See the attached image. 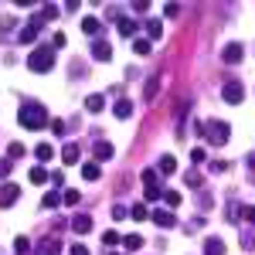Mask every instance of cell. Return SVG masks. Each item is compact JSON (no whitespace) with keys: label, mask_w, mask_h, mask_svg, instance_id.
<instances>
[{"label":"cell","mask_w":255,"mask_h":255,"mask_svg":"<svg viewBox=\"0 0 255 255\" xmlns=\"http://www.w3.org/2000/svg\"><path fill=\"white\" fill-rule=\"evenodd\" d=\"M27 249H31V242L24 235H17V242H14V255H27Z\"/></svg>","instance_id":"obj_32"},{"label":"cell","mask_w":255,"mask_h":255,"mask_svg":"<svg viewBox=\"0 0 255 255\" xmlns=\"http://www.w3.org/2000/svg\"><path fill=\"white\" fill-rule=\"evenodd\" d=\"M109 255H123V252H109Z\"/></svg>","instance_id":"obj_47"},{"label":"cell","mask_w":255,"mask_h":255,"mask_svg":"<svg viewBox=\"0 0 255 255\" xmlns=\"http://www.w3.org/2000/svg\"><path fill=\"white\" fill-rule=\"evenodd\" d=\"M41 17H44V20H55V17H58V7H44V10H41Z\"/></svg>","instance_id":"obj_42"},{"label":"cell","mask_w":255,"mask_h":255,"mask_svg":"<svg viewBox=\"0 0 255 255\" xmlns=\"http://www.w3.org/2000/svg\"><path fill=\"white\" fill-rule=\"evenodd\" d=\"M82 31H85L89 38H96L99 31H102V20H99V17H92V14H89V17H82Z\"/></svg>","instance_id":"obj_16"},{"label":"cell","mask_w":255,"mask_h":255,"mask_svg":"<svg viewBox=\"0 0 255 255\" xmlns=\"http://www.w3.org/2000/svg\"><path fill=\"white\" fill-rule=\"evenodd\" d=\"M242 245H245L249 252H255V235H252V232H245V235H242Z\"/></svg>","instance_id":"obj_38"},{"label":"cell","mask_w":255,"mask_h":255,"mask_svg":"<svg viewBox=\"0 0 255 255\" xmlns=\"http://www.w3.org/2000/svg\"><path fill=\"white\" fill-rule=\"evenodd\" d=\"M204 157H208L204 146H194V150H191V160H194V163H204Z\"/></svg>","instance_id":"obj_37"},{"label":"cell","mask_w":255,"mask_h":255,"mask_svg":"<svg viewBox=\"0 0 255 255\" xmlns=\"http://www.w3.org/2000/svg\"><path fill=\"white\" fill-rule=\"evenodd\" d=\"M27 180H31V184H48V180H51V174H48L44 167H31V174H27Z\"/></svg>","instance_id":"obj_25"},{"label":"cell","mask_w":255,"mask_h":255,"mask_svg":"<svg viewBox=\"0 0 255 255\" xmlns=\"http://www.w3.org/2000/svg\"><path fill=\"white\" fill-rule=\"evenodd\" d=\"M204 255H225V242L221 238H208L204 242Z\"/></svg>","instance_id":"obj_24"},{"label":"cell","mask_w":255,"mask_h":255,"mask_svg":"<svg viewBox=\"0 0 255 255\" xmlns=\"http://www.w3.org/2000/svg\"><path fill=\"white\" fill-rule=\"evenodd\" d=\"M184 184H187V187H201V170H187V174H184Z\"/></svg>","instance_id":"obj_31"},{"label":"cell","mask_w":255,"mask_h":255,"mask_svg":"<svg viewBox=\"0 0 255 255\" xmlns=\"http://www.w3.org/2000/svg\"><path fill=\"white\" fill-rule=\"evenodd\" d=\"M129 215V211H126V208H123V204H116V208H113V218H116V221H123V218Z\"/></svg>","instance_id":"obj_44"},{"label":"cell","mask_w":255,"mask_h":255,"mask_svg":"<svg viewBox=\"0 0 255 255\" xmlns=\"http://www.w3.org/2000/svg\"><path fill=\"white\" fill-rule=\"evenodd\" d=\"M92 58L96 61H109L113 58V48H109L106 38H92Z\"/></svg>","instance_id":"obj_8"},{"label":"cell","mask_w":255,"mask_h":255,"mask_svg":"<svg viewBox=\"0 0 255 255\" xmlns=\"http://www.w3.org/2000/svg\"><path fill=\"white\" fill-rule=\"evenodd\" d=\"M65 41H68V38H65V34H61V31H58V34H55V38H51V48H55V51H58V48H65Z\"/></svg>","instance_id":"obj_41"},{"label":"cell","mask_w":255,"mask_h":255,"mask_svg":"<svg viewBox=\"0 0 255 255\" xmlns=\"http://www.w3.org/2000/svg\"><path fill=\"white\" fill-rule=\"evenodd\" d=\"M20 157H24V146H20V143H10V146H7V160L14 163V160H20Z\"/></svg>","instance_id":"obj_30"},{"label":"cell","mask_w":255,"mask_h":255,"mask_svg":"<svg viewBox=\"0 0 255 255\" xmlns=\"http://www.w3.org/2000/svg\"><path fill=\"white\" fill-rule=\"evenodd\" d=\"M27 68H31L34 75L51 72V68H55V48H51V44H38V48L31 51V58H27Z\"/></svg>","instance_id":"obj_3"},{"label":"cell","mask_w":255,"mask_h":255,"mask_svg":"<svg viewBox=\"0 0 255 255\" xmlns=\"http://www.w3.org/2000/svg\"><path fill=\"white\" fill-rule=\"evenodd\" d=\"M79 201H82V194L75 191V187H65V191H61V204H68V208H75Z\"/></svg>","instance_id":"obj_26"},{"label":"cell","mask_w":255,"mask_h":255,"mask_svg":"<svg viewBox=\"0 0 255 255\" xmlns=\"http://www.w3.org/2000/svg\"><path fill=\"white\" fill-rule=\"evenodd\" d=\"M146 10H150V3H146V0H136V3H133V14H146Z\"/></svg>","instance_id":"obj_43"},{"label":"cell","mask_w":255,"mask_h":255,"mask_svg":"<svg viewBox=\"0 0 255 255\" xmlns=\"http://www.w3.org/2000/svg\"><path fill=\"white\" fill-rule=\"evenodd\" d=\"M34 157H38V160H41V167H44L48 160L55 157V146H51V143H38V150H34Z\"/></svg>","instance_id":"obj_23"},{"label":"cell","mask_w":255,"mask_h":255,"mask_svg":"<svg viewBox=\"0 0 255 255\" xmlns=\"http://www.w3.org/2000/svg\"><path fill=\"white\" fill-rule=\"evenodd\" d=\"M201 136L208 139L211 146H225V143L232 139V126H228L225 119H204V123H201Z\"/></svg>","instance_id":"obj_2"},{"label":"cell","mask_w":255,"mask_h":255,"mask_svg":"<svg viewBox=\"0 0 255 255\" xmlns=\"http://www.w3.org/2000/svg\"><path fill=\"white\" fill-rule=\"evenodd\" d=\"M160 197H163V187H160V180H153V184H143V201H146V204H157Z\"/></svg>","instance_id":"obj_13"},{"label":"cell","mask_w":255,"mask_h":255,"mask_svg":"<svg viewBox=\"0 0 255 255\" xmlns=\"http://www.w3.org/2000/svg\"><path fill=\"white\" fill-rule=\"evenodd\" d=\"M17 197H20V187H17V184H3V187H0V208H10Z\"/></svg>","instance_id":"obj_11"},{"label":"cell","mask_w":255,"mask_h":255,"mask_svg":"<svg viewBox=\"0 0 255 255\" xmlns=\"http://www.w3.org/2000/svg\"><path fill=\"white\" fill-rule=\"evenodd\" d=\"M242 55H245V48H242L238 41H232V44H225V51H221V61H228V65H238V61H242Z\"/></svg>","instance_id":"obj_9"},{"label":"cell","mask_w":255,"mask_h":255,"mask_svg":"<svg viewBox=\"0 0 255 255\" xmlns=\"http://www.w3.org/2000/svg\"><path fill=\"white\" fill-rule=\"evenodd\" d=\"M177 170V160L170 157V153H163V157H160V163H157V174H163V177H170Z\"/></svg>","instance_id":"obj_19"},{"label":"cell","mask_w":255,"mask_h":255,"mask_svg":"<svg viewBox=\"0 0 255 255\" xmlns=\"http://www.w3.org/2000/svg\"><path fill=\"white\" fill-rule=\"evenodd\" d=\"M82 177L85 180H99L102 177V167H99L96 160H89V163H82Z\"/></svg>","instance_id":"obj_22"},{"label":"cell","mask_w":255,"mask_h":255,"mask_svg":"<svg viewBox=\"0 0 255 255\" xmlns=\"http://www.w3.org/2000/svg\"><path fill=\"white\" fill-rule=\"evenodd\" d=\"M102 242H106V245H119L123 238H119V232H102Z\"/></svg>","instance_id":"obj_36"},{"label":"cell","mask_w":255,"mask_h":255,"mask_svg":"<svg viewBox=\"0 0 255 255\" xmlns=\"http://www.w3.org/2000/svg\"><path fill=\"white\" fill-rule=\"evenodd\" d=\"M150 221H153L157 228H163V232H167V228H174V225H177L174 211H167V208H153V215H150Z\"/></svg>","instance_id":"obj_6"},{"label":"cell","mask_w":255,"mask_h":255,"mask_svg":"<svg viewBox=\"0 0 255 255\" xmlns=\"http://www.w3.org/2000/svg\"><path fill=\"white\" fill-rule=\"evenodd\" d=\"M150 48H153V44L146 38H133V51H136V55H150Z\"/></svg>","instance_id":"obj_29"},{"label":"cell","mask_w":255,"mask_h":255,"mask_svg":"<svg viewBox=\"0 0 255 255\" xmlns=\"http://www.w3.org/2000/svg\"><path fill=\"white\" fill-rule=\"evenodd\" d=\"M119 245H123L126 252H139V249H143V238L133 232V235H123V242H119Z\"/></svg>","instance_id":"obj_21"},{"label":"cell","mask_w":255,"mask_h":255,"mask_svg":"<svg viewBox=\"0 0 255 255\" xmlns=\"http://www.w3.org/2000/svg\"><path fill=\"white\" fill-rule=\"evenodd\" d=\"M221 99H225L228 106H238V102L245 99V89H242V82H225V89H221Z\"/></svg>","instance_id":"obj_5"},{"label":"cell","mask_w":255,"mask_h":255,"mask_svg":"<svg viewBox=\"0 0 255 255\" xmlns=\"http://www.w3.org/2000/svg\"><path fill=\"white\" fill-rule=\"evenodd\" d=\"M51 133H55V136H65V123H61V119H51Z\"/></svg>","instance_id":"obj_40"},{"label":"cell","mask_w":255,"mask_h":255,"mask_svg":"<svg viewBox=\"0 0 255 255\" xmlns=\"http://www.w3.org/2000/svg\"><path fill=\"white\" fill-rule=\"evenodd\" d=\"M79 157H82V150H79V143H65L61 146V160L72 167V163H79Z\"/></svg>","instance_id":"obj_15"},{"label":"cell","mask_w":255,"mask_h":255,"mask_svg":"<svg viewBox=\"0 0 255 255\" xmlns=\"http://www.w3.org/2000/svg\"><path fill=\"white\" fill-rule=\"evenodd\" d=\"M41 204L51 211V208H58V204H61V194H44V201H41Z\"/></svg>","instance_id":"obj_35"},{"label":"cell","mask_w":255,"mask_h":255,"mask_svg":"<svg viewBox=\"0 0 255 255\" xmlns=\"http://www.w3.org/2000/svg\"><path fill=\"white\" fill-rule=\"evenodd\" d=\"M211 170H215V174H225V170H228V163H225V160H215V163H211Z\"/></svg>","instance_id":"obj_45"},{"label":"cell","mask_w":255,"mask_h":255,"mask_svg":"<svg viewBox=\"0 0 255 255\" xmlns=\"http://www.w3.org/2000/svg\"><path fill=\"white\" fill-rule=\"evenodd\" d=\"M72 228H75L79 235H89V232H92V218L89 215H75L72 218Z\"/></svg>","instance_id":"obj_17"},{"label":"cell","mask_w":255,"mask_h":255,"mask_svg":"<svg viewBox=\"0 0 255 255\" xmlns=\"http://www.w3.org/2000/svg\"><path fill=\"white\" fill-rule=\"evenodd\" d=\"M72 255H89V249H85L82 242H75V245H72Z\"/></svg>","instance_id":"obj_46"},{"label":"cell","mask_w":255,"mask_h":255,"mask_svg":"<svg viewBox=\"0 0 255 255\" xmlns=\"http://www.w3.org/2000/svg\"><path fill=\"white\" fill-rule=\"evenodd\" d=\"M92 153H96V163H102V160H113V143L109 139H96V146H92Z\"/></svg>","instance_id":"obj_12"},{"label":"cell","mask_w":255,"mask_h":255,"mask_svg":"<svg viewBox=\"0 0 255 255\" xmlns=\"http://www.w3.org/2000/svg\"><path fill=\"white\" fill-rule=\"evenodd\" d=\"M116 27H119V34H123V38H136V31H139V24L133 17H119Z\"/></svg>","instance_id":"obj_14"},{"label":"cell","mask_w":255,"mask_h":255,"mask_svg":"<svg viewBox=\"0 0 255 255\" xmlns=\"http://www.w3.org/2000/svg\"><path fill=\"white\" fill-rule=\"evenodd\" d=\"M238 218H242V221H249V225H255V204H245Z\"/></svg>","instance_id":"obj_33"},{"label":"cell","mask_w":255,"mask_h":255,"mask_svg":"<svg viewBox=\"0 0 255 255\" xmlns=\"http://www.w3.org/2000/svg\"><path fill=\"white\" fill-rule=\"evenodd\" d=\"M113 113H116V119H129L133 116V102L129 99H119L116 106H113Z\"/></svg>","instance_id":"obj_20"},{"label":"cell","mask_w":255,"mask_h":255,"mask_svg":"<svg viewBox=\"0 0 255 255\" xmlns=\"http://www.w3.org/2000/svg\"><path fill=\"white\" fill-rule=\"evenodd\" d=\"M41 24H44V17H41V10H34L31 14V20L20 27V34H17V41L20 44H34L38 41V31H41Z\"/></svg>","instance_id":"obj_4"},{"label":"cell","mask_w":255,"mask_h":255,"mask_svg":"<svg viewBox=\"0 0 255 255\" xmlns=\"http://www.w3.org/2000/svg\"><path fill=\"white\" fill-rule=\"evenodd\" d=\"M58 252H61V242H58V235L41 238V242H38V249H34V255H58Z\"/></svg>","instance_id":"obj_7"},{"label":"cell","mask_w":255,"mask_h":255,"mask_svg":"<svg viewBox=\"0 0 255 255\" xmlns=\"http://www.w3.org/2000/svg\"><path fill=\"white\" fill-rule=\"evenodd\" d=\"M163 201H167V211H174V208H180L184 194H180V191H163Z\"/></svg>","instance_id":"obj_27"},{"label":"cell","mask_w":255,"mask_h":255,"mask_svg":"<svg viewBox=\"0 0 255 255\" xmlns=\"http://www.w3.org/2000/svg\"><path fill=\"white\" fill-rule=\"evenodd\" d=\"M143 31H146V41L153 44V41L163 38V20H160V17H150L146 24H143Z\"/></svg>","instance_id":"obj_10"},{"label":"cell","mask_w":255,"mask_h":255,"mask_svg":"<svg viewBox=\"0 0 255 255\" xmlns=\"http://www.w3.org/2000/svg\"><path fill=\"white\" fill-rule=\"evenodd\" d=\"M129 215H133V221H150V211H146V204H133V208H129Z\"/></svg>","instance_id":"obj_28"},{"label":"cell","mask_w":255,"mask_h":255,"mask_svg":"<svg viewBox=\"0 0 255 255\" xmlns=\"http://www.w3.org/2000/svg\"><path fill=\"white\" fill-rule=\"evenodd\" d=\"M10 170H14V163H10L7 157H0V180H7V177H10Z\"/></svg>","instance_id":"obj_34"},{"label":"cell","mask_w":255,"mask_h":255,"mask_svg":"<svg viewBox=\"0 0 255 255\" xmlns=\"http://www.w3.org/2000/svg\"><path fill=\"white\" fill-rule=\"evenodd\" d=\"M17 123L24 129H44V126H51V119H48V109L41 106V102H24L17 113Z\"/></svg>","instance_id":"obj_1"},{"label":"cell","mask_w":255,"mask_h":255,"mask_svg":"<svg viewBox=\"0 0 255 255\" xmlns=\"http://www.w3.org/2000/svg\"><path fill=\"white\" fill-rule=\"evenodd\" d=\"M177 14H180V3H167L163 7V17H177Z\"/></svg>","instance_id":"obj_39"},{"label":"cell","mask_w":255,"mask_h":255,"mask_svg":"<svg viewBox=\"0 0 255 255\" xmlns=\"http://www.w3.org/2000/svg\"><path fill=\"white\" fill-rule=\"evenodd\" d=\"M85 109H89V113H102V109H106V96H99V92L85 96Z\"/></svg>","instance_id":"obj_18"}]
</instances>
